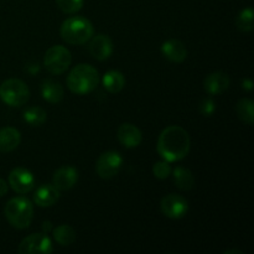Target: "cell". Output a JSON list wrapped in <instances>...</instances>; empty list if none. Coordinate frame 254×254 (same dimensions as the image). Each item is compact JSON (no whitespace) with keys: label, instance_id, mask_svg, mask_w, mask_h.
<instances>
[{"label":"cell","instance_id":"484cf974","mask_svg":"<svg viewBox=\"0 0 254 254\" xmlns=\"http://www.w3.org/2000/svg\"><path fill=\"white\" fill-rule=\"evenodd\" d=\"M171 171H173V168H171L170 163L165 160L158 161L153 166L154 176L156 179H159V180H165V179H168L171 175Z\"/></svg>","mask_w":254,"mask_h":254},{"label":"cell","instance_id":"f1b7e54d","mask_svg":"<svg viewBox=\"0 0 254 254\" xmlns=\"http://www.w3.org/2000/svg\"><path fill=\"white\" fill-rule=\"evenodd\" d=\"M242 87H243V89H246V91H252V88H253V82L251 81V79H248V78H245L242 81Z\"/></svg>","mask_w":254,"mask_h":254},{"label":"cell","instance_id":"6da1fadb","mask_svg":"<svg viewBox=\"0 0 254 254\" xmlns=\"http://www.w3.org/2000/svg\"><path fill=\"white\" fill-rule=\"evenodd\" d=\"M191 148L188 131L179 126H170L160 133L156 150L163 160L176 163L188 156Z\"/></svg>","mask_w":254,"mask_h":254},{"label":"cell","instance_id":"2e32d148","mask_svg":"<svg viewBox=\"0 0 254 254\" xmlns=\"http://www.w3.org/2000/svg\"><path fill=\"white\" fill-rule=\"evenodd\" d=\"M60 200V191L52 184L39 186L34 193V202L39 207H51Z\"/></svg>","mask_w":254,"mask_h":254},{"label":"cell","instance_id":"8992f818","mask_svg":"<svg viewBox=\"0 0 254 254\" xmlns=\"http://www.w3.org/2000/svg\"><path fill=\"white\" fill-rule=\"evenodd\" d=\"M72 62L71 52L61 45L50 47L44 57V66L51 74H62L68 69Z\"/></svg>","mask_w":254,"mask_h":254},{"label":"cell","instance_id":"ac0fdd59","mask_svg":"<svg viewBox=\"0 0 254 254\" xmlns=\"http://www.w3.org/2000/svg\"><path fill=\"white\" fill-rule=\"evenodd\" d=\"M102 83H103L104 89L108 91L109 93H119L126 86V77L122 72L111 69L104 73Z\"/></svg>","mask_w":254,"mask_h":254},{"label":"cell","instance_id":"9c48e42d","mask_svg":"<svg viewBox=\"0 0 254 254\" xmlns=\"http://www.w3.org/2000/svg\"><path fill=\"white\" fill-rule=\"evenodd\" d=\"M160 210L165 217L179 220L185 217L189 211V202L185 197L176 193L165 196L160 202Z\"/></svg>","mask_w":254,"mask_h":254},{"label":"cell","instance_id":"5bb4252c","mask_svg":"<svg viewBox=\"0 0 254 254\" xmlns=\"http://www.w3.org/2000/svg\"><path fill=\"white\" fill-rule=\"evenodd\" d=\"M230 82V77L225 72H212L203 81V88L208 94L217 96L227 91Z\"/></svg>","mask_w":254,"mask_h":254},{"label":"cell","instance_id":"52a82bcc","mask_svg":"<svg viewBox=\"0 0 254 254\" xmlns=\"http://www.w3.org/2000/svg\"><path fill=\"white\" fill-rule=\"evenodd\" d=\"M123 156L118 151H104L99 155L96 163V171L103 180L114 178L123 165Z\"/></svg>","mask_w":254,"mask_h":254},{"label":"cell","instance_id":"4fadbf2b","mask_svg":"<svg viewBox=\"0 0 254 254\" xmlns=\"http://www.w3.org/2000/svg\"><path fill=\"white\" fill-rule=\"evenodd\" d=\"M117 136H118L119 143L127 149L136 148L140 145L141 140H143L141 131L139 130L138 127L131 123L121 124L118 131H117Z\"/></svg>","mask_w":254,"mask_h":254},{"label":"cell","instance_id":"83f0119b","mask_svg":"<svg viewBox=\"0 0 254 254\" xmlns=\"http://www.w3.org/2000/svg\"><path fill=\"white\" fill-rule=\"evenodd\" d=\"M7 184L6 181L2 180V179H0V197H2L4 195H6L7 192Z\"/></svg>","mask_w":254,"mask_h":254},{"label":"cell","instance_id":"603a6c76","mask_svg":"<svg viewBox=\"0 0 254 254\" xmlns=\"http://www.w3.org/2000/svg\"><path fill=\"white\" fill-rule=\"evenodd\" d=\"M22 117L30 127H40L46 122L47 113L41 107H29L24 111Z\"/></svg>","mask_w":254,"mask_h":254},{"label":"cell","instance_id":"3957f363","mask_svg":"<svg viewBox=\"0 0 254 254\" xmlns=\"http://www.w3.org/2000/svg\"><path fill=\"white\" fill-rule=\"evenodd\" d=\"M64 41L71 45H83L93 36L94 29L87 17L72 16L64 20L60 29Z\"/></svg>","mask_w":254,"mask_h":254},{"label":"cell","instance_id":"d4e9b609","mask_svg":"<svg viewBox=\"0 0 254 254\" xmlns=\"http://www.w3.org/2000/svg\"><path fill=\"white\" fill-rule=\"evenodd\" d=\"M83 0H56L57 6L64 14H76L83 6Z\"/></svg>","mask_w":254,"mask_h":254},{"label":"cell","instance_id":"d6986e66","mask_svg":"<svg viewBox=\"0 0 254 254\" xmlns=\"http://www.w3.org/2000/svg\"><path fill=\"white\" fill-rule=\"evenodd\" d=\"M173 179L175 183L176 188L180 190H191L195 186V176H193L192 171L189 169L184 168V166H176L173 171Z\"/></svg>","mask_w":254,"mask_h":254},{"label":"cell","instance_id":"ba28073f","mask_svg":"<svg viewBox=\"0 0 254 254\" xmlns=\"http://www.w3.org/2000/svg\"><path fill=\"white\" fill-rule=\"evenodd\" d=\"M54 246L47 233H32L21 241L19 246L20 254H50Z\"/></svg>","mask_w":254,"mask_h":254},{"label":"cell","instance_id":"7402d4cb","mask_svg":"<svg viewBox=\"0 0 254 254\" xmlns=\"http://www.w3.org/2000/svg\"><path fill=\"white\" fill-rule=\"evenodd\" d=\"M54 238L60 246H69L76 241V231L68 225H60L52 231Z\"/></svg>","mask_w":254,"mask_h":254},{"label":"cell","instance_id":"44dd1931","mask_svg":"<svg viewBox=\"0 0 254 254\" xmlns=\"http://www.w3.org/2000/svg\"><path fill=\"white\" fill-rule=\"evenodd\" d=\"M236 113L243 123L252 126L254 122V102L250 98H242L236 106Z\"/></svg>","mask_w":254,"mask_h":254},{"label":"cell","instance_id":"7a4b0ae2","mask_svg":"<svg viewBox=\"0 0 254 254\" xmlns=\"http://www.w3.org/2000/svg\"><path fill=\"white\" fill-rule=\"evenodd\" d=\"M66 82L72 93L83 96L97 88L99 83V74L98 71L91 64H79L71 69Z\"/></svg>","mask_w":254,"mask_h":254},{"label":"cell","instance_id":"8fae6325","mask_svg":"<svg viewBox=\"0 0 254 254\" xmlns=\"http://www.w3.org/2000/svg\"><path fill=\"white\" fill-rule=\"evenodd\" d=\"M114 50L113 41L108 35L98 34L91 37V42L88 45V51L92 57L98 61H104L112 56Z\"/></svg>","mask_w":254,"mask_h":254},{"label":"cell","instance_id":"7c38bea8","mask_svg":"<svg viewBox=\"0 0 254 254\" xmlns=\"http://www.w3.org/2000/svg\"><path fill=\"white\" fill-rule=\"evenodd\" d=\"M78 181V170L71 165L62 166L55 171L52 185L59 191H66L73 188Z\"/></svg>","mask_w":254,"mask_h":254},{"label":"cell","instance_id":"f546056e","mask_svg":"<svg viewBox=\"0 0 254 254\" xmlns=\"http://www.w3.org/2000/svg\"><path fill=\"white\" fill-rule=\"evenodd\" d=\"M42 228H44V231L45 232H50V231H51V222H49V221H47V222H44V226H42Z\"/></svg>","mask_w":254,"mask_h":254},{"label":"cell","instance_id":"ffe728a7","mask_svg":"<svg viewBox=\"0 0 254 254\" xmlns=\"http://www.w3.org/2000/svg\"><path fill=\"white\" fill-rule=\"evenodd\" d=\"M41 96L49 103H59L64 98V88L59 82L46 79L41 84Z\"/></svg>","mask_w":254,"mask_h":254},{"label":"cell","instance_id":"9a60e30c","mask_svg":"<svg viewBox=\"0 0 254 254\" xmlns=\"http://www.w3.org/2000/svg\"><path fill=\"white\" fill-rule=\"evenodd\" d=\"M161 54L171 62H180L185 61L188 57V50H186L185 45L183 41L178 39H170L166 40L163 45H161Z\"/></svg>","mask_w":254,"mask_h":254},{"label":"cell","instance_id":"5b68a950","mask_svg":"<svg viewBox=\"0 0 254 254\" xmlns=\"http://www.w3.org/2000/svg\"><path fill=\"white\" fill-rule=\"evenodd\" d=\"M30 89L24 81L10 78L0 84V99L6 106L21 107L29 101Z\"/></svg>","mask_w":254,"mask_h":254},{"label":"cell","instance_id":"cb8c5ba5","mask_svg":"<svg viewBox=\"0 0 254 254\" xmlns=\"http://www.w3.org/2000/svg\"><path fill=\"white\" fill-rule=\"evenodd\" d=\"M253 9L252 7H246L238 14L236 25L237 29L242 32H250L253 30Z\"/></svg>","mask_w":254,"mask_h":254},{"label":"cell","instance_id":"277c9868","mask_svg":"<svg viewBox=\"0 0 254 254\" xmlns=\"http://www.w3.org/2000/svg\"><path fill=\"white\" fill-rule=\"evenodd\" d=\"M7 222L17 230H25L31 225L34 218V205L29 198L24 196L12 197L7 201L4 208Z\"/></svg>","mask_w":254,"mask_h":254},{"label":"cell","instance_id":"e0dca14e","mask_svg":"<svg viewBox=\"0 0 254 254\" xmlns=\"http://www.w3.org/2000/svg\"><path fill=\"white\" fill-rule=\"evenodd\" d=\"M21 134L12 127L0 129V153H10L20 145Z\"/></svg>","mask_w":254,"mask_h":254},{"label":"cell","instance_id":"4dcf8cb0","mask_svg":"<svg viewBox=\"0 0 254 254\" xmlns=\"http://www.w3.org/2000/svg\"><path fill=\"white\" fill-rule=\"evenodd\" d=\"M233 253H238V254H242V252H241V251H237V250H235V251H226L225 252V254H233Z\"/></svg>","mask_w":254,"mask_h":254},{"label":"cell","instance_id":"30bf717a","mask_svg":"<svg viewBox=\"0 0 254 254\" xmlns=\"http://www.w3.org/2000/svg\"><path fill=\"white\" fill-rule=\"evenodd\" d=\"M9 185L19 195H26L35 188V178L25 168H15L9 174Z\"/></svg>","mask_w":254,"mask_h":254},{"label":"cell","instance_id":"4316f807","mask_svg":"<svg viewBox=\"0 0 254 254\" xmlns=\"http://www.w3.org/2000/svg\"><path fill=\"white\" fill-rule=\"evenodd\" d=\"M216 111V103L211 98L203 99L200 103V112L201 114L206 117H211Z\"/></svg>","mask_w":254,"mask_h":254}]
</instances>
